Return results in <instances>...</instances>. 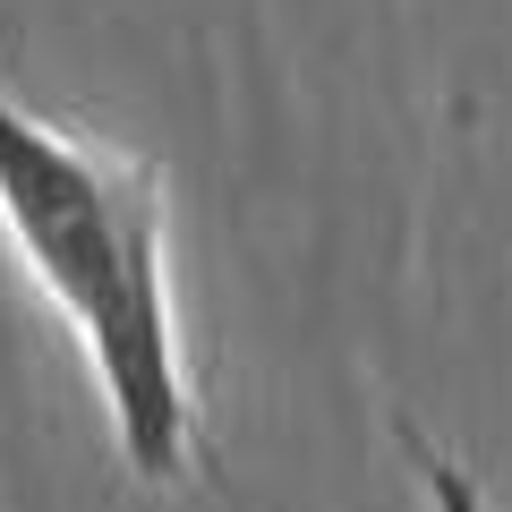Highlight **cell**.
Segmentation results:
<instances>
[{
	"label": "cell",
	"instance_id": "cell-2",
	"mask_svg": "<svg viewBox=\"0 0 512 512\" xmlns=\"http://www.w3.org/2000/svg\"><path fill=\"white\" fill-rule=\"evenodd\" d=\"M384 427H393V444H402V461L419 470V487H427V512H487V495H478V478L461 470L453 453H444L436 436H427L410 410H384Z\"/></svg>",
	"mask_w": 512,
	"mask_h": 512
},
{
	"label": "cell",
	"instance_id": "cell-1",
	"mask_svg": "<svg viewBox=\"0 0 512 512\" xmlns=\"http://www.w3.org/2000/svg\"><path fill=\"white\" fill-rule=\"evenodd\" d=\"M163 171L146 154L94 146L77 128L0 94V231L26 282L77 333L111 410V444L137 487L214 478V444L197 419V376L171 308V239Z\"/></svg>",
	"mask_w": 512,
	"mask_h": 512
}]
</instances>
